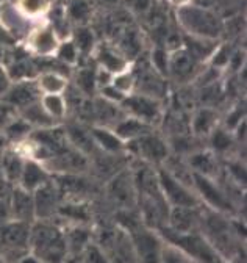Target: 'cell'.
I'll use <instances>...</instances> for the list:
<instances>
[{
	"instance_id": "1",
	"label": "cell",
	"mask_w": 247,
	"mask_h": 263,
	"mask_svg": "<svg viewBox=\"0 0 247 263\" xmlns=\"http://www.w3.org/2000/svg\"><path fill=\"white\" fill-rule=\"evenodd\" d=\"M28 249L43 263H65L69 252L65 232L47 219H38L30 226Z\"/></svg>"
},
{
	"instance_id": "2",
	"label": "cell",
	"mask_w": 247,
	"mask_h": 263,
	"mask_svg": "<svg viewBox=\"0 0 247 263\" xmlns=\"http://www.w3.org/2000/svg\"><path fill=\"white\" fill-rule=\"evenodd\" d=\"M177 22L187 33V36L208 41H218L224 30L222 21L218 14L197 4L177 10Z\"/></svg>"
},
{
	"instance_id": "3",
	"label": "cell",
	"mask_w": 247,
	"mask_h": 263,
	"mask_svg": "<svg viewBox=\"0 0 247 263\" xmlns=\"http://www.w3.org/2000/svg\"><path fill=\"white\" fill-rule=\"evenodd\" d=\"M97 249L108 263H138L132 235L123 227H108L97 235Z\"/></svg>"
},
{
	"instance_id": "4",
	"label": "cell",
	"mask_w": 247,
	"mask_h": 263,
	"mask_svg": "<svg viewBox=\"0 0 247 263\" xmlns=\"http://www.w3.org/2000/svg\"><path fill=\"white\" fill-rule=\"evenodd\" d=\"M166 237L172 246L183 251L199 263H222V257L213 249V246L207 241L203 235H197L194 232L177 234L168 229Z\"/></svg>"
},
{
	"instance_id": "5",
	"label": "cell",
	"mask_w": 247,
	"mask_h": 263,
	"mask_svg": "<svg viewBox=\"0 0 247 263\" xmlns=\"http://www.w3.org/2000/svg\"><path fill=\"white\" fill-rule=\"evenodd\" d=\"M158 185L169 207H197L199 197L193 186L169 173L166 168L157 171Z\"/></svg>"
},
{
	"instance_id": "6",
	"label": "cell",
	"mask_w": 247,
	"mask_h": 263,
	"mask_svg": "<svg viewBox=\"0 0 247 263\" xmlns=\"http://www.w3.org/2000/svg\"><path fill=\"white\" fill-rule=\"evenodd\" d=\"M59 43L61 36L47 19L36 22L24 40L25 50L38 58H53Z\"/></svg>"
},
{
	"instance_id": "7",
	"label": "cell",
	"mask_w": 247,
	"mask_h": 263,
	"mask_svg": "<svg viewBox=\"0 0 247 263\" xmlns=\"http://www.w3.org/2000/svg\"><path fill=\"white\" fill-rule=\"evenodd\" d=\"M191 186L199 199H202L213 212H218L222 215L233 212V204L230 197L214 182V179L191 173Z\"/></svg>"
},
{
	"instance_id": "8",
	"label": "cell",
	"mask_w": 247,
	"mask_h": 263,
	"mask_svg": "<svg viewBox=\"0 0 247 263\" xmlns=\"http://www.w3.org/2000/svg\"><path fill=\"white\" fill-rule=\"evenodd\" d=\"M122 111H126L127 116L136 118L149 125H153L161 119V105L155 97H150L141 92H132L122 99L119 104Z\"/></svg>"
},
{
	"instance_id": "9",
	"label": "cell",
	"mask_w": 247,
	"mask_h": 263,
	"mask_svg": "<svg viewBox=\"0 0 247 263\" xmlns=\"http://www.w3.org/2000/svg\"><path fill=\"white\" fill-rule=\"evenodd\" d=\"M205 238L213 246V249L224 258V251L233 249V234L229 222L224 221L222 213L213 212L211 216L203 218Z\"/></svg>"
},
{
	"instance_id": "10",
	"label": "cell",
	"mask_w": 247,
	"mask_h": 263,
	"mask_svg": "<svg viewBox=\"0 0 247 263\" xmlns=\"http://www.w3.org/2000/svg\"><path fill=\"white\" fill-rule=\"evenodd\" d=\"M36 22H32L22 16L11 0H4L0 4V28L7 36L24 43L28 31L33 28Z\"/></svg>"
},
{
	"instance_id": "11",
	"label": "cell",
	"mask_w": 247,
	"mask_h": 263,
	"mask_svg": "<svg viewBox=\"0 0 247 263\" xmlns=\"http://www.w3.org/2000/svg\"><path fill=\"white\" fill-rule=\"evenodd\" d=\"M200 61L184 46L169 52L168 76H171L178 83H188L196 76H199Z\"/></svg>"
},
{
	"instance_id": "12",
	"label": "cell",
	"mask_w": 247,
	"mask_h": 263,
	"mask_svg": "<svg viewBox=\"0 0 247 263\" xmlns=\"http://www.w3.org/2000/svg\"><path fill=\"white\" fill-rule=\"evenodd\" d=\"M41 99V92L35 83V80H13L8 91L0 99L5 105H8L14 113L25 108Z\"/></svg>"
},
{
	"instance_id": "13",
	"label": "cell",
	"mask_w": 247,
	"mask_h": 263,
	"mask_svg": "<svg viewBox=\"0 0 247 263\" xmlns=\"http://www.w3.org/2000/svg\"><path fill=\"white\" fill-rule=\"evenodd\" d=\"M92 57H94V60L97 63V68L107 71L111 76H116L119 72L130 69L129 58L114 44H110V43L96 44L94 50H92Z\"/></svg>"
},
{
	"instance_id": "14",
	"label": "cell",
	"mask_w": 247,
	"mask_h": 263,
	"mask_svg": "<svg viewBox=\"0 0 247 263\" xmlns=\"http://www.w3.org/2000/svg\"><path fill=\"white\" fill-rule=\"evenodd\" d=\"M127 144H132L138 149L141 158L147 161V164H161L169 157V146L168 143L152 134V130L147 132L146 135L139 137L135 141H130Z\"/></svg>"
},
{
	"instance_id": "15",
	"label": "cell",
	"mask_w": 247,
	"mask_h": 263,
	"mask_svg": "<svg viewBox=\"0 0 247 263\" xmlns=\"http://www.w3.org/2000/svg\"><path fill=\"white\" fill-rule=\"evenodd\" d=\"M132 238L136 249L138 263H161L163 252L155 234L149 230H139Z\"/></svg>"
},
{
	"instance_id": "16",
	"label": "cell",
	"mask_w": 247,
	"mask_h": 263,
	"mask_svg": "<svg viewBox=\"0 0 247 263\" xmlns=\"http://www.w3.org/2000/svg\"><path fill=\"white\" fill-rule=\"evenodd\" d=\"M10 216L14 221L32 224V221L35 219L33 193L16 185V188L10 194Z\"/></svg>"
},
{
	"instance_id": "17",
	"label": "cell",
	"mask_w": 247,
	"mask_h": 263,
	"mask_svg": "<svg viewBox=\"0 0 247 263\" xmlns=\"http://www.w3.org/2000/svg\"><path fill=\"white\" fill-rule=\"evenodd\" d=\"M33 204L36 219H49L52 215H55V212H58L59 197L56 188L50 183V180L33 191Z\"/></svg>"
},
{
	"instance_id": "18",
	"label": "cell",
	"mask_w": 247,
	"mask_h": 263,
	"mask_svg": "<svg viewBox=\"0 0 247 263\" xmlns=\"http://www.w3.org/2000/svg\"><path fill=\"white\" fill-rule=\"evenodd\" d=\"M200 224V215L197 207H171L168 215L169 230L177 234H188L193 232L194 227Z\"/></svg>"
},
{
	"instance_id": "19",
	"label": "cell",
	"mask_w": 247,
	"mask_h": 263,
	"mask_svg": "<svg viewBox=\"0 0 247 263\" xmlns=\"http://www.w3.org/2000/svg\"><path fill=\"white\" fill-rule=\"evenodd\" d=\"M30 222L14 221L11 219L7 222L0 232V238L5 248L13 251H22L28 249V238H30Z\"/></svg>"
},
{
	"instance_id": "20",
	"label": "cell",
	"mask_w": 247,
	"mask_h": 263,
	"mask_svg": "<svg viewBox=\"0 0 247 263\" xmlns=\"http://www.w3.org/2000/svg\"><path fill=\"white\" fill-rule=\"evenodd\" d=\"M89 134H91L92 141H94V146L97 149H100L104 154L117 155L122 151H126V147H127V144L117 137V134L111 127L92 125L89 128Z\"/></svg>"
},
{
	"instance_id": "21",
	"label": "cell",
	"mask_w": 247,
	"mask_h": 263,
	"mask_svg": "<svg viewBox=\"0 0 247 263\" xmlns=\"http://www.w3.org/2000/svg\"><path fill=\"white\" fill-rule=\"evenodd\" d=\"M47 182H49V171L43 166V163L33 158H25L20 177L16 185L33 193L35 190H38Z\"/></svg>"
},
{
	"instance_id": "22",
	"label": "cell",
	"mask_w": 247,
	"mask_h": 263,
	"mask_svg": "<svg viewBox=\"0 0 247 263\" xmlns=\"http://www.w3.org/2000/svg\"><path fill=\"white\" fill-rule=\"evenodd\" d=\"M35 83H36L41 96H44V94H65L68 91V86H69V80H68L66 74L58 71V69L41 71L36 76Z\"/></svg>"
},
{
	"instance_id": "23",
	"label": "cell",
	"mask_w": 247,
	"mask_h": 263,
	"mask_svg": "<svg viewBox=\"0 0 247 263\" xmlns=\"http://www.w3.org/2000/svg\"><path fill=\"white\" fill-rule=\"evenodd\" d=\"M110 193L113 196V199L119 202L122 207H130L133 199L136 197L133 179L129 177V174L126 173H117L110 183Z\"/></svg>"
},
{
	"instance_id": "24",
	"label": "cell",
	"mask_w": 247,
	"mask_h": 263,
	"mask_svg": "<svg viewBox=\"0 0 247 263\" xmlns=\"http://www.w3.org/2000/svg\"><path fill=\"white\" fill-rule=\"evenodd\" d=\"M25 155L19 149H5L0 154V170H2L4 179L8 183H17L22 168H24Z\"/></svg>"
},
{
	"instance_id": "25",
	"label": "cell",
	"mask_w": 247,
	"mask_h": 263,
	"mask_svg": "<svg viewBox=\"0 0 247 263\" xmlns=\"http://www.w3.org/2000/svg\"><path fill=\"white\" fill-rule=\"evenodd\" d=\"M152 125L136 119V118H132V116H122L111 128L117 134V137L123 141V143H130V141H135L138 140L139 137L146 135L147 132H150Z\"/></svg>"
},
{
	"instance_id": "26",
	"label": "cell",
	"mask_w": 247,
	"mask_h": 263,
	"mask_svg": "<svg viewBox=\"0 0 247 263\" xmlns=\"http://www.w3.org/2000/svg\"><path fill=\"white\" fill-rule=\"evenodd\" d=\"M13 5L32 22L46 21L53 8V0H11Z\"/></svg>"
},
{
	"instance_id": "27",
	"label": "cell",
	"mask_w": 247,
	"mask_h": 263,
	"mask_svg": "<svg viewBox=\"0 0 247 263\" xmlns=\"http://www.w3.org/2000/svg\"><path fill=\"white\" fill-rule=\"evenodd\" d=\"M218 111L211 107H202L193 113L191 118V132L194 137H208L219 124Z\"/></svg>"
},
{
	"instance_id": "28",
	"label": "cell",
	"mask_w": 247,
	"mask_h": 263,
	"mask_svg": "<svg viewBox=\"0 0 247 263\" xmlns=\"http://www.w3.org/2000/svg\"><path fill=\"white\" fill-rule=\"evenodd\" d=\"M16 115H19L22 119H25L30 125L35 128H49V127H53V125H58L47 113L46 110L43 108L41 105V101H36L33 104L27 105L25 108L19 110Z\"/></svg>"
},
{
	"instance_id": "29",
	"label": "cell",
	"mask_w": 247,
	"mask_h": 263,
	"mask_svg": "<svg viewBox=\"0 0 247 263\" xmlns=\"http://www.w3.org/2000/svg\"><path fill=\"white\" fill-rule=\"evenodd\" d=\"M190 166L191 173L211 177L214 179L216 173H218V163H216L214 154L211 151H196L190 157Z\"/></svg>"
},
{
	"instance_id": "30",
	"label": "cell",
	"mask_w": 247,
	"mask_h": 263,
	"mask_svg": "<svg viewBox=\"0 0 247 263\" xmlns=\"http://www.w3.org/2000/svg\"><path fill=\"white\" fill-rule=\"evenodd\" d=\"M41 105L46 113L56 122H63L68 116V101L65 94H44L41 96Z\"/></svg>"
},
{
	"instance_id": "31",
	"label": "cell",
	"mask_w": 247,
	"mask_h": 263,
	"mask_svg": "<svg viewBox=\"0 0 247 263\" xmlns=\"http://www.w3.org/2000/svg\"><path fill=\"white\" fill-rule=\"evenodd\" d=\"M4 134H5V138L8 140V143H14V144H20L24 143L30 134L33 132V127L30 125L25 119H22L19 115H14L4 127Z\"/></svg>"
},
{
	"instance_id": "32",
	"label": "cell",
	"mask_w": 247,
	"mask_h": 263,
	"mask_svg": "<svg viewBox=\"0 0 247 263\" xmlns=\"http://www.w3.org/2000/svg\"><path fill=\"white\" fill-rule=\"evenodd\" d=\"M69 38L72 40V43L78 49L80 57L81 55H86V53H91L92 55V50H94V47L97 44L96 43V38H94V31H92L86 24L85 25H77L72 30Z\"/></svg>"
},
{
	"instance_id": "33",
	"label": "cell",
	"mask_w": 247,
	"mask_h": 263,
	"mask_svg": "<svg viewBox=\"0 0 247 263\" xmlns=\"http://www.w3.org/2000/svg\"><path fill=\"white\" fill-rule=\"evenodd\" d=\"M92 8L89 0H71L66 5L65 14L69 22H75L77 25H85L91 17Z\"/></svg>"
},
{
	"instance_id": "34",
	"label": "cell",
	"mask_w": 247,
	"mask_h": 263,
	"mask_svg": "<svg viewBox=\"0 0 247 263\" xmlns=\"http://www.w3.org/2000/svg\"><path fill=\"white\" fill-rule=\"evenodd\" d=\"M210 138V144L213 147L214 152H219V154H224V152H229L235 143V137L230 130H227L224 125H218L211 134L208 135Z\"/></svg>"
},
{
	"instance_id": "35",
	"label": "cell",
	"mask_w": 247,
	"mask_h": 263,
	"mask_svg": "<svg viewBox=\"0 0 247 263\" xmlns=\"http://www.w3.org/2000/svg\"><path fill=\"white\" fill-rule=\"evenodd\" d=\"M53 60H56L59 64H66V66H74L78 60H80V52L75 47V44L72 43L71 38L61 40L58 50L53 57Z\"/></svg>"
},
{
	"instance_id": "36",
	"label": "cell",
	"mask_w": 247,
	"mask_h": 263,
	"mask_svg": "<svg viewBox=\"0 0 247 263\" xmlns=\"http://www.w3.org/2000/svg\"><path fill=\"white\" fill-rule=\"evenodd\" d=\"M135 85H136V79H135V72L132 71V68L113 76L111 79V86L122 96H129L135 92Z\"/></svg>"
},
{
	"instance_id": "37",
	"label": "cell",
	"mask_w": 247,
	"mask_h": 263,
	"mask_svg": "<svg viewBox=\"0 0 247 263\" xmlns=\"http://www.w3.org/2000/svg\"><path fill=\"white\" fill-rule=\"evenodd\" d=\"M77 88L83 92L91 96L97 89V80H96V71L91 68H81L77 72Z\"/></svg>"
},
{
	"instance_id": "38",
	"label": "cell",
	"mask_w": 247,
	"mask_h": 263,
	"mask_svg": "<svg viewBox=\"0 0 247 263\" xmlns=\"http://www.w3.org/2000/svg\"><path fill=\"white\" fill-rule=\"evenodd\" d=\"M242 121H245V115H244V108L242 107H233L229 111V116L224 122V127L230 132H233Z\"/></svg>"
},
{
	"instance_id": "39",
	"label": "cell",
	"mask_w": 247,
	"mask_h": 263,
	"mask_svg": "<svg viewBox=\"0 0 247 263\" xmlns=\"http://www.w3.org/2000/svg\"><path fill=\"white\" fill-rule=\"evenodd\" d=\"M11 77L8 74V69H7V66L5 63H0V99L4 97V94L8 91L10 85H11Z\"/></svg>"
},
{
	"instance_id": "40",
	"label": "cell",
	"mask_w": 247,
	"mask_h": 263,
	"mask_svg": "<svg viewBox=\"0 0 247 263\" xmlns=\"http://www.w3.org/2000/svg\"><path fill=\"white\" fill-rule=\"evenodd\" d=\"M14 115H16V113H14L8 105H5L2 101H0V128H2Z\"/></svg>"
},
{
	"instance_id": "41",
	"label": "cell",
	"mask_w": 247,
	"mask_h": 263,
	"mask_svg": "<svg viewBox=\"0 0 247 263\" xmlns=\"http://www.w3.org/2000/svg\"><path fill=\"white\" fill-rule=\"evenodd\" d=\"M166 2H168L172 8L180 10V8H183V7H188V5L194 4L196 0H166Z\"/></svg>"
},
{
	"instance_id": "42",
	"label": "cell",
	"mask_w": 247,
	"mask_h": 263,
	"mask_svg": "<svg viewBox=\"0 0 247 263\" xmlns=\"http://www.w3.org/2000/svg\"><path fill=\"white\" fill-rule=\"evenodd\" d=\"M17 263H43V261L38 260V258H36L35 255H32V254H27V255L20 257Z\"/></svg>"
},
{
	"instance_id": "43",
	"label": "cell",
	"mask_w": 247,
	"mask_h": 263,
	"mask_svg": "<svg viewBox=\"0 0 247 263\" xmlns=\"http://www.w3.org/2000/svg\"><path fill=\"white\" fill-rule=\"evenodd\" d=\"M7 144H8V140L5 138V134H4V130L0 128V154H2L5 149H7Z\"/></svg>"
},
{
	"instance_id": "44",
	"label": "cell",
	"mask_w": 247,
	"mask_h": 263,
	"mask_svg": "<svg viewBox=\"0 0 247 263\" xmlns=\"http://www.w3.org/2000/svg\"><path fill=\"white\" fill-rule=\"evenodd\" d=\"M7 182H5V179H4V174H2V170H0V188H2L4 185H5Z\"/></svg>"
},
{
	"instance_id": "45",
	"label": "cell",
	"mask_w": 247,
	"mask_h": 263,
	"mask_svg": "<svg viewBox=\"0 0 247 263\" xmlns=\"http://www.w3.org/2000/svg\"><path fill=\"white\" fill-rule=\"evenodd\" d=\"M100 2L107 4V5H114L116 4V0H100Z\"/></svg>"
},
{
	"instance_id": "46",
	"label": "cell",
	"mask_w": 247,
	"mask_h": 263,
	"mask_svg": "<svg viewBox=\"0 0 247 263\" xmlns=\"http://www.w3.org/2000/svg\"><path fill=\"white\" fill-rule=\"evenodd\" d=\"M0 263H7V261H5V258L2 257V254H0Z\"/></svg>"
}]
</instances>
